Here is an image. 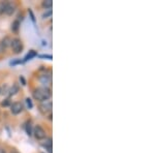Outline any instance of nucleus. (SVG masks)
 <instances>
[{
  "mask_svg": "<svg viewBox=\"0 0 155 153\" xmlns=\"http://www.w3.org/2000/svg\"><path fill=\"white\" fill-rule=\"evenodd\" d=\"M0 93H1V88H0Z\"/></svg>",
  "mask_w": 155,
  "mask_h": 153,
  "instance_id": "b1692460",
  "label": "nucleus"
},
{
  "mask_svg": "<svg viewBox=\"0 0 155 153\" xmlns=\"http://www.w3.org/2000/svg\"><path fill=\"white\" fill-rule=\"evenodd\" d=\"M39 82L41 83V84L46 85H50L52 83V76H51V72H49V74H44V75H41L39 76Z\"/></svg>",
  "mask_w": 155,
  "mask_h": 153,
  "instance_id": "423d86ee",
  "label": "nucleus"
},
{
  "mask_svg": "<svg viewBox=\"0 0 155 153\" xmlns=\"http://www.w3.org/2000/svg\"><path fill=\"white\" fill-rule=\"evenodd\" d=\"M39 112L42 115H47L52 112V101L51 100H46V101H41L38 106Z\"/></svg>",
  "mask_w": 155,
  "mask_h": 153,
  "instance_id": "7ed1b4c3",
  "label": "nucleus"
},
{
  "mask_svg": "<svg viewBox=\"0 0 155 153\" xmlns=\"http://www.w3.org/2000/svg\"><path fill=\"white\" fill-rule=\"evenodd\" d=\"M38 57L39 58H41V59H49V60H52V55H48V54H41V55H38Z\"/></svg>",
  "mask_w": 155,
  "mask_h": 153,
  "instance_id": "6ab92c4d",
  "label": "nucleus"
},
{
  "mask_svg": "<svg viewBox=\"0 0 155 153\" xmlns=\"http://www.w3.org/2000/svg\"><path fill=\"white\" fill-rule=\"evenodd\" d=\"M41 5L44 8H47V9H51L52 8V5H53V1L52 0H46V1H42Z\"/></svg>",
  "mask_w": 155,
  "mask_h": 153,
  "instance_id": "ddd939ff",
  "label": "nucleus"
},
{
  "mask_svg": "<svg viewBox=\"0 0 155 153\" xmlns=\"http://www.w3.org/2000/svg\"><path fill=\"white\" fill-rule=\"evenodd\" d=\"M23 60H21V59H18V60H15V61H12L11 62V65H16V64H22L23 63Z\"/></svg>",
  "mask_w": 155,
  "mask_h": 153,
  "instance_id": "412c9836",
  "label": "nucleus"
},
{
  "mask_svg": "<svg viewBox=\"0 0 155 153\" xmlns=\"http://www.w3.org/2000/svg\"><path fill=\"white\" fill-rule=\"evenodd\" d=\"M29 15H30V18H31V21L33 22L34 24H35V16H34V14H33V12L31 11V9H29Z\"/></svg>",
  "mask_w": 155,
  "mask_h": 153,
  "instance_id": "aec40b11",
  "label": "nucleus"
},
{
  "mask_svg": "<svg viewBox=\"0 0 155 153\" xmlns=\"http://www.w3.org/2000/svg\"><path fill=\"white\" fill-rule=\"evenodd\" d=\"M52 16V9H48V12H46L45 14H42V19H47V18H50Z\"/></svg>",
  "mask_w": 155,
  "mask_h": 153,
  "instance_id": "a211bd4d",
  "label": "nucleus"
},
{
  "mask_svg": "<svg viewBox=\"0 0 155 153\" xmlns=\"http://www.w3.org/2000/svg\"><path fill=\"white\" fill-rule=\"evenodd\" d=\"M25 101H26V105H27V108H28V109H32V108H33V102H32L31 98L27 97V98L25 99Z\"/></svg>",
  "mask_w": 155,
  "mask_h": 153,
  "instance_id": "f3484780",
  "label": "nucleus"
},
{
  "mask_svg": "<svg viewBox=\"0 0 155 153\" xmlns=\"http://www.w3.org/2000/svg\"><path fill=\"white\" fill-rule=\"evenodd\" d=\"M11 48L15 54H20L22 51H23L24 46H23V42H22L21 39L18 38V37H15V38H12L11 42Z\"/></svg>",
  "mask_w": 155,
  "mask_h": 153,
  "instance_id": "f03ea898",
  "label": "nucleus"
},
{
  "mask_svg": "<svg viewBox=\"0 0 155 153\" xmlns=\"http://www.w3.org/2000/svg\"><path fill=\"white\" fill-rule=\"evenodd\" d=\"M32 135L35 137L36 140H44L47 138V132L46 130H45L41 125H36L35 127L33 128V132H32Z\"/></svg>",
  "mask_w": 155,
  "mask_h": 153,
  "instance_id": "20e7f679",
  "label": "nucleus"
},
{
  "mask_svg": "<svg viewBox=\"0 0 155 153\" xmlns=\"http://www.w3.org/2000/svg\"><path fill=\"white\" fill-rule=\"evenodd\" d=\"M9 108H11V112L14 115H19L20 113H22V112H23V110H24L23 104H22V102H20V101L12 102Z\"/></svg>",
  "mask_w": 155,
  "mask_h": 153,
  "instance_id": "39448f33",
  "label": "nucleus"
},
{
  "mask_svg": "<svg viewBox=\"0 0 155 153\" xmlns=\"http://www.w3.org/2000/svg\"><path fill=\"white\" fill-rule=\"evenodd\" d=\"M20 82L22 83V85H23V86H26L27 83H26V80H25V78H24L23 76L20 77Z\"/></svg>",
  "mask_w": 155,
  "mask_h": 153,
  "instance_id": "4be33fe9",
  "label": "nucleus"
},
{
  "mask_svg": "<svg viewBox=\"0 0 155 153\" xmlns=\"http://www.w3.org/2000/svg\"><path fill=\"white\" fill-rule=\"evenodd\" d=\"M44 147L48 150L49 153H52V139L51 138H48V139H47L46 143L44 144Z\"/></svg>",
  "mask_w": 155,
  "mask_h": 153,
  "instance_id": "f8f14e48",
  "label": "nucleus"
},
{
  "mask_svg": "<svg viewBox=\"0 0 155 153\" xmlns=\"http://www.w3.org/2000/svg\"><path fill=\"white\" fill-rule=\"evenodd\" d=\"M16 11V5L15 3H12V2H6V8H5V14L11 16Z\"/></svg>",
  "mask_w": 155,
  "mask_h": 153,
  "instance_id": "6e6552de",
  "label": "nucleus"
},
{
  "mask_svg": "<svg viewBox=\"0 0 155 153\" xmlns=\"http://www.w3.org/2000/svg\"><path fill=\"white\" fill-rule=\"evenodd\" d=\"M11 42H12V39L9 38L8 36H5L4 38H2L1 41H0V50H1L2 52H5L7 50V48L11 47Z\"/></svg>",
  "mask_w": 155,
  "mask_h": 153,
  "instance_id": "0eeeda50",
  "label": "nucleus"
},
{
  "mask_svg": "<svg viewBox=\"0 0 155 153\" xmlns=\"http://www.w3.org/2000/svg\"><path fill=\"white\" fill-rule=\"evenodd\" d=\"M20 26H21V24H20L19 20H15V21L12 23V31L15 32V33H17L20 29Z\"/></svg>",
  "mask_w": 155,
  "mask_h": 153,
  "instance_id": "9b49d317",
  "label": "nucleus"
},
{
  "mask_svg": "<svg viewBox=\"0 0 155 153\" xmlns=\"http://www.w3.org/2000/svg\"><path fill=\"white\" fill-rule=\"evenodd\" d=\"M6 8V2H0V14H4Z\"/></svg>",
  "mask_w": 155,
  "mask_h": 153,
  "instance_id": "dca6fc26",
  "label": "nucleus"
},
{
  "mask_svg": "<svg viewBox=\"0 0 155 153\" xmlns=\"http://www.w3.org/2000/svg\"><path fill=\"white\" fill-rule=\"evenodd\" d=\"M37 56V53H36V51H34V50H30L29 51V53H27V55L25 56V58L23 61H28V60H31L32 58H34V57H36Z\"/></svg>",
  "mask_w": 155,
  "mask_h": 153,
  "instance_id": "9d476101",
  "label": "nucleus"
},
{
  "mask_svg": "<svg viewBox=\"0 0 155 153\" xmlns=\"http://www.w3.org/2000/svg\"><path fill=\"white\" fill-rule=\"evenodd\" d=\"M19 85L18 84H14L12 86L7 90V93H8L9 96H14V95H16L17 93L19 92Z\"/></svg>",
  "mask_w": 155,
  "mask_h": 153,
  "instance_id": "1a4fd4ad",
  "label": "nucleus"
},
{
  "mask_svg": "<svg viewBox=\"0 0 155 153\" xmlns=\"http://www.w3.org/2000/svg\"><path fill=\"white\" fill-rule=\"evenodd\" d=\"M0 153H6V151L4 149H2V148H0Z\"/></svg>",
  "mask_w": 155,
  "mask_h": 153,
  "instance_id": "5701e85b",
  "label": "nucleus"
},
{
  "mask_svg": "<svg viewBox=\"0 0 155 153\" xmlns=\"http://www.w3.org/2000/svg\"><path fill=\"white\" fill-rule=\"evenodd\" d=\"M25 129H26V132H27V135H32V132H33V128H32V125L30 122H28V123L26 124V126H25Z\"/></svg>",
  "mask_w": 155,
  "mask_h": 153,
  "instance_id": "4468645a",
  "label": "nucleus"
},
{
  "mask_svg": "<svg viewBox=\"0 0 155 153\" xmlns=\"http://www.w3.org/2000/svg\"><path fill=\"white\" fill-rule=\"evenodd\" d=\"M12 101L11 98H5L3 101H1V107H11Z\"/></svg>",
  "mask_w": 155,
  "mask_h": 153,
  "instance_id": "2eb2a0df",
  "label": "nucleus"
},
{
  "mask_svg": "<svg viewBox=\"0 0 155 153\" xmlns=\"http://www.w3.org/2000/svg\"><path fill=\"white\" fill-rule=\"evenodd\" d=\"M32 96L35 100H38L41 102L46 101V100H50L52 97V91L49 87H39L33 90Z\"/></svg>",
  "mask_w": 155,
  "mask_h": 153,
  "instance_id": "f257e3e1",
  "label": "nucleus"
}]
</instances>
